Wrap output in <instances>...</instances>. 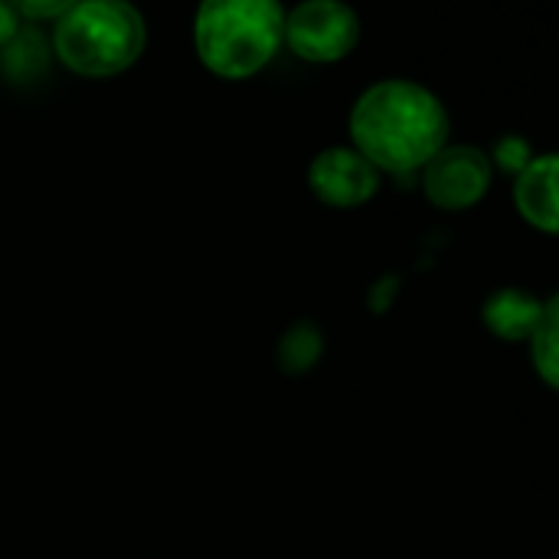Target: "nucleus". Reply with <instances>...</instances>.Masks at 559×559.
<instances>
[{"label": "nucleus", "instance_id": "obj_1", "mask_svg": "<svg viewBox=\"0 0 559 559\" xmlns=\"http://www.w3.org/2000/svg\"><path fill=\"white\" fill-rule=\"evenodd\" d=\"M354 151L377 170H423L449 141L445 105L423 85L386 79L370 85L350 111Z\"/></svg>", "mask_w": 559, "mask_h": 559}, {"label": "nucleus", "instance_id": "obj_2", "mask_svg": "<svg viewBox=\"0 0 559 559\" xmlns=\"http://www.w3.org/2000/svg\"><path fill=\"white\" fill-rule=\"evenodd\" d=\"M282 23L272 0H206L193 20L197 56L219 79H249L278 52Z\"/></svg>", "mask_w": 559, "mask_h": 559}, {"label": "nucleus", "instance_id": "obj_3", "mask_svg": "<svg viewBox=\"0 0 559 559\" xmlns=\"http://www.w3.org/2000/svg\"><path fill=\"white\" fill-rule=\"evenodd\" d=\"M144 43V16L124 0L72 3L52 26V52L66 69L88 79L124 72L141 59Z\"/></svg>", "mask_w": 559, "mask_h": 559}, {"label": "nucleus", "instance_id": "obj_4", "mask_svg": "<svg viewBox=\"0 0 559 559\" xmlns=\"http://www.w3.org/2000/svg\"><path fill=\"white\" fill-rule=\"evenodd\" d=\"M360 39V16L334 0H308L285 13L282 43L305 62H337L354 52Z\"/></svg>", "mask_w": 559, "mask_h": 559}, {"label": "nucleus", "instance_id": "obj_5", "mask_svg": "<svg viewBox=\"0 0 559 559\" xmlns=\"http://www.w3.org/2000/svg\"><path fill=\"white\" fill-rule=\"evenodd\" d=\"M495 167L481 147L472 144H445L426 167H423V193L439 210H468L475 206L491 187Z\"/></svg>", "mask_w": 559, "mask_h": 559}, {"label": "nucleus", "instance_id": "obj_6", "mask_svg": "<svg viewBox=\"0 0 559 559\" xmlns=\"http://www.w3.org/2000/svg\"><path fill=\"white\" fill-rule=\"evenodd\" d=\"M311 193L334 210H354L380 190V170L354 147H328L308 167Z\"/></svg>", "mask_w": 559, "mask_h": 559}, {"label": "nucleus", "instance_id": "obj_7", "mask_svg": "<svg viewBox=\"0 0 559 559\" xmlns=\"http://www.w3.org/2000/svg\"><path fill=\"white\" fill-rule=\"evenodd\" d=\"M557 167V154H540L518 174V183H514V200H518L521 216L547 236H554L559 226Z\"/></svg>", "mask_w": 559, "mask_h": 559}, {"label": "nucleus", "instance_id": "obj_8", "mask_svg": "<svg viewBox=\"0 0 559 559\" xmlns=\"http://www.w3.org/2000/svg\"><path fill=\"white\" fill-rule=\"evenodd\" d=\"M540 314H544V301L524 288H501L481 308L488 331L501 341H527Z\"/></svg>", "mask_w": 559, "mask_h": 559}, {"label": "nucleus", "instance_id": "obj_9", "mask_svg": "<svg viewBox=\"0 0 559 559\" xmlns=\"http://www.w3.org/2000/svg\"><path fill=\"white\" fill-rule=\"evenodd\" d=\"M0 69L13 82H33L49 72V46L39 29L20 26L16 36L0 49Z\"/></svg>", "mask_w": 559, "mask_h": 559}, {"label": "nucleus", "instance_id": "obj_10", "mask_svg": "<svg viewBox=\"0 0 559 559\" xmlns=\"http://www.w3.org/2000/svg\"><path fill=\"white\" fill-rule=\"evenodd\" d=\"M559 298L550 295L544 301V314L534 328L531 341V357H534V370L540 373V380L557 390L559 386Z\"/></svg>", "mask_w": 559, "mask_h": 559}, {"label": "nucleus", "instance_id": "obj_11", "mask_svg": "<svg viewBox=\"0 0 559 559\" xmlns=\"http://www.w3.org/2000/svg\"><path fill=\"white\" fill-rule=\"evenodd\" d=\"M321 354H324V337H321V331H318L314 324L301 321V324H295V328L282 337V344H278V367H282L285 373H308V370L318 364Z\"/></svg>", "mask_w": 559, "mask_h": 559}, {"label": "nucleus", "instance_id": "obj_12", "mask_svg": "<svg viewBox=\"0 0 559 559\" xmlns=\"http://www.w3.org/2000/svg\"><path fill=\"white\" fill-rule=\"evenodd\" d=\"M534 160V154H531V144L524 141V138H504V141H498V151H495V164L504 170V174H521L527 164ZM491 164V167H495Z\"/></svg>", "mask_w": 559, "mask_h": 559}, {"label": "nucleus", "instance_id": "obj_13", "mask_svg": "<svg viewBox=\"0 0 559 559\" xmlns=\"http://www.w3.org/2000/svg\"><path fill=\"white\" fill-rule=\"evenodd\" d=\"M69 7H72L69 0H52V3H29V0H23V3H13L16 16H26V20H59Z\"/></svg>", "mask_w": 559, "mask_h": 559}, {"label": "nucleus", "instance_id": "obj_14", "mask_svg": "<svg viewBox=\"0 0 559 559\" xmlns=\"http://www.w3.org/2000/svg\"><path fill=\"white\" fill-rule=\"evenodd\" d=\"M16 29H20V16L13 10V3H0V49L16 36Z\"/></svg>", "mask_w": 559, "mask_h": 559}]
</instances>
